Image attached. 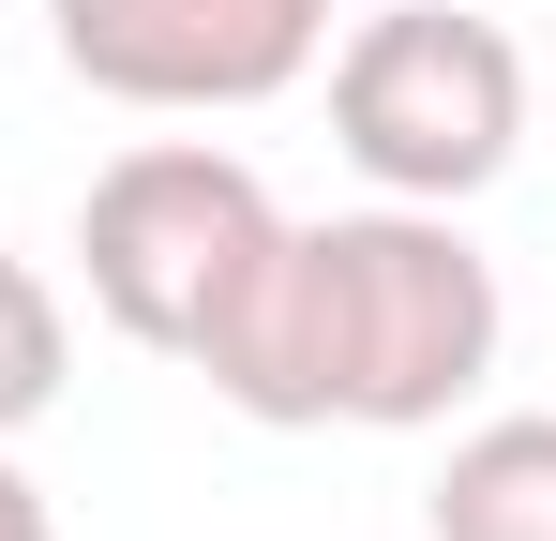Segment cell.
<instances>
[{
	"instance_id": "6da1fadb",
	"label": "cell",
	"mask_w": 556,
	"mask_h": 541,
	"mask_svg": "<svg viewBox=\"0 0 556 541\" xmlns=\"http://www.w3.org/2000/svg\"><path fill=\"white\" fill-rule=\"evenodd\" d=\"M496 361V270L466 256L452 211H346L286 226L241 331L195 361L256 422H437L466 376Z\"/></svg>"
},
{
	"instance_id": "7a4b0ae2",
	"label": "cell",
	"mask_w": 556,
	"mask_h": 541,
	"mask_svg": "<svg viewBox=\"0 0 556 541\" xmlns=\"http://www.w3.org/2000/svg\"><path fill=\"white\" fill-rule=\"evenodd\" d=\"M271 241H286V211L256 196V166L195 151V136L121 151V166L91 180V211H76V256H91L105 331H136V347H166V361H211L241 331Z\"/></svg>"
},
{
	"instance_id": "3957f363",
	"label": "cell",
	"mask_w": 556,
	"mask_h": 541,
	"mask_svg": "<svg viewBox=\"0 0 556 541\" xmlns=\"http://www.w3.org/2000/svg\"><path fill=\"white\" fill-rule=\"evenodd\" d=\"M331 136H346L391 196L452 211V196H481V180L511 166L527 61H511V30L466 15V0H391V15L346 30V61H331Z\"/></svg>"
},
{
	"instance_id": "277c9868",
	"label": "cell",
	"mask_w": 556,
	"mask_h": 541,
	"mask_svg": "<svg viewBox=\"0 0 556 541\" xmlns=\"http://www.w3.org/2000/svg\"><path fill=\"white\" fill-rule=\"evenodd\" d=\"M46 30L105 105H256L316 61L331 0H46Z\"/></svg>"
},
{
	"instance_id": "5b68a950",
	"label": "cell",
	"mask_w": 556,
	"mask_h": 541,
	"mask_svg": "<svg viewBox=\"0 0 556 541\" xmlns=\"http://www.w3.org/2000/svg\"><path fill=\"white\" fill-rule=\"evenodd\" d=\"M437 541H556V422H481L437 481Z\"/></svg>"
},
{
	"instance_id": "8992f818",
	"label": "cell",
	"mask_w": 556,
	"mask_h": 541,
	"mask_svg": "<svg viewBox=\"0 0 556 541\" xmlns=\"http://www.w3.org/2000/svg\"><path fill=\"white\" fill-rule=\"evenodd\" d=\"M46 391H61V286L30 256H0V437H15Z\"/></svg>"
},
{
	"instance_id": "52a82bcc",
	"label": "cell",
	"mask_w": 556,
	"mask_h": 541,
	"mask_svg": "<svg viewBox=\"0 0 556 541\" xmlns=\"http://www.w3.org/2000/svg\"><path fill=\"white\" fill-rule=\"evenodd\" d=\"M0 541H46V496H30L15 466H0Z\"/></svg>"
}]
</instances>
